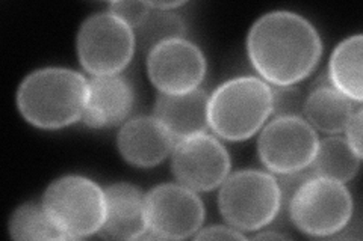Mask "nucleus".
I'll return each mask as SVG.
<instances>
[{
	"mask_svg": "<svg viewBox=\"0 0 363 241\" xmlns=\"http://www.w3.org/2000/svg\"><path fill=\"white\" fill-rule=\"evenodd\" d=\"M250 62L267 83L297 85L311 76L323 54L320 33L291 11H272L255 21L247 37Z\"/></svg>",
	"mask_w": 363,
	"mask_h": 241,
	"instance_id": "f257e3e1",
	"label": "nucleus"
},
{
	"mask_svg": "<svg viewBox=\"0 0 363 241\" xmlns=\"http://www.w3.org/2000/svg\"><path fill=\"white\" fill-rule=\"evenodd\" d=\"M320 137L300 117L272 118L259 136L257 154L272 174H289L312 165Z\"/></svg>",
	"mask_w": 363,
	"mask_h": 241,
	"instance_id": "6e6552de",
	"label": "nucleus"
},
{
	"mask_svg": "<svg viewBox=\"0 0 363 241\" xmlns=\"http://www.w3.org/2000/svg\"><path fill=\"white\" fill-rule=\"evenodd\" d=\"M88 80L68 68H41L17 90V109L26 122L41 130H60L84 117Z\"/></svg>",
	"mask_w": 363,
	"mask_h": 241,
	"instance_id": "f03ea898",
	"label": "nucleus"
},
{
	"mask_svg": "<svg viewBox=\"0 0 363 241\" xmlns=\"http://www.w3.org/2000/svg\"><path fill=\"white\" fill-rule=\"evenodd\" d=\"M255 238H257V240H269V238L279 240V238H291V237H289V235H285V234H280V233H274V229H271V231L256 234Z\"/></svg>",
	"mask_w": 363,
	"mask_h": 241,
	"instance_id": "bb28decb",
	"label": "nucleus"
},
{
	"mask_svg": "<svg viewBox=\"0 0 363 241\" xmlns=\"http://www.w3.org/2000/svg\"><path fill=\"white\" fill-rule=\"evenodd\" d=\"M135 105V90L121 76H99L88 80V97L82 121L89 129L104 130L126 121Z\"/></svg>",
	"mask_w": 363,
	"mask_h": 241,
	"instance_id": "f8f14e48",
	"label": "nucleus"
},
{
	"mask_svg": "<svg viewBox=\"0 0 363 241\" xmlns=\"http://www.w3.org/2000/svg\"><path fill=\"white\" fill-rule=\"evenodd\" d=\"M313 177H316V175H315L312 166H308V167L295 170V172H289V174L276 175L280 194H281V206H280V213L277 217H280L281 214H286V217H288V206H289V202L295 194V192H297L298 187L303 186L306 181L313 178Z\"/></svg>",
	"mask_w": 363,
	"mask_h": 241,
	"instance_id": "4be33fe9",
	"label": "nucleus"
},
{
	"mask_svg": "<svg viewBox=\"0 0 363 241\" xmlns=\"http://www.w3.org/2000/svg\"><path fill=\"white\" fill-rule=\"evenodd\" d=\"M13 240H65L45 213L43 202H25L13 213L8 223Z\"/></svg>",
	"mask_w": 363,
	"mask_h": 241,
	"instance_id": "aec40b11",
	"label": "nucleus"
},
{
	"mask_svg": "<svg viewBox=\"0 0 363 241\" xmlns=\"http://www.w3.org/2000/svg\"><path fill=\"white\" fill-rule=\"evenodd\" d=\"M133 33L140 49L149 53L157 44L164 41L185 38L188 33V25L185 18L174 13V11L152 8L149 16L133 30Z\"/></svg>",
	"mask_w": 363,
	"mask_h": 241,
	"instance_id": "6ab92c4d",
	"label": "nucleus"
},
{
	"mask_svg": "<svg viewBox=\"0 0 363 241\" xmlns=\"http://www.w3.org/2000/svg\"><path fill=\"white\" fill-rule=\"evenodd\" d=\"M145 210L152 238L194 237L204 222V205L199 194L174 182L159 184L147 193Z\"/></svg>",
	"mask_w": 363,
	"mask_h": 241,
	"instance_id": "1a4fd4ad",
	"label": "nucleus"
},
{
	"mask_svg": "<svg viewBox=\"0 0 363 241\" xmlns=\"http://www.w3.org/2000/svg\"><path fill=\"white\" fill-rule=\"evenodd\" d=\"M133 29L108 13L88 17L77 33V57L93 77L116 76L126 68L135 53Z\"/></svg>",
	"mask_w": 363,
	"mask_h": 241,
	"instance_id": "0eeeda50",
	"label": "nucleus"
},
{
	"mask_svg": "<svg viewBox=\"0 0 363 241\" xmlns=\"http://www.w3.org/2000/svg\"><path fill=\"white\" fill-rule=\"evenodd\" d=\"M272 112L271 86L255 76L227 80L209 95V129L221 139L241 142L253 137Z\"/></svg>",
	"mask_w": 363,
	"mask_h": 241,
	"instance_id": "7ed1b4c3",
	"label": "nucleus"
},
{
	"mask_svg": "<svg viewBox=\"0 0 363 241\" xmlns=\"http://www.w3.org/2000/svg\"><path fill=\"white\" fill-rule=\"evenodd\" d=\"M362 102L351 100L332 86L327 73L318 77L311 93L306 95L303 117L318 131L327 134L342 133Z\"/></svg>",
	"mask_w": 363,
	"mask_h": 241,
	"instance_id": "dca6fc26",
	"label": "nucleus"
},
{
	"mask_svg": "<svg viewBox=\"0 0 363 241\" xmlns=\"http://www.w3.org/2000/svg\"><path fill=\"white\" fill-rule=\"evenodd\" d=\"M363 119V109L360 107L351 119L348 121L345 127V139L351 149L362 158V121Z\"/></svg>",
	"mask_w": 363,
	"mask_h": 241,
	"instance_id": "393cba45",
	"label": "nucleus"
},
{
	"mask_svg": "<svg viewBox=\"0 0 363 241\" xmlns=\"http://www.w3.org/2000/svg\"><path fill=\"white\" fill-rule=\"evenodd\" d=\"M176 142L155 117H136L123 124L117 134L121 157L136 167H155L173 153Z\"/></svg>",
	"mask_w": 363,
	"mask_h": 241,
	"instance_id": "ddd939ff",
	"label": "nucleus"
},
{
	"mask_svg": "<svg viewBox=\"0 0 363 241\" xmlns=\"http://www.w3.org/2000/svg\"><path fill=\"white\" fill-rule=\"evenodd\" d=\"M354 204L337 181L313 177L298 187L288 206L291 223L311 237H330L350 223Z\"/></svg>",
	"mask_w": 363,
	"mask_h": 241,
	"instance_id": "423d86ee",
	"label": "nucleus"
},
{
	"mask_svg": "<svg viewBox=\"0 0 363 241\" xmlns=\"http://www.w3.org/2000/svg\"><path fill=\"white\" fill-rule=\"evenodd\" d=\"M218 206L224 221L238 231H259L276 222L280 213L277 180L265 170H238L221 184Z\"/></svg>",
	"mask_w": 363,
	"mask_h": 241,
	"instance_id": "39448f33",
	"label": "nucleus"
},
{
	"mask_svg": "<svg viewBox=\"0 0 363 241\" xmlns=\"http://www.w3.org/2000/svg\"><path fill=\"white\" fill-rule=\"evenodd\" d=\"M41 202L65 240L99 234L105 223V190L86 177L65 175L55 180L45 189Z\"/></svg>",
	"mask_w": 363,
	"mask_h": 241,
	"instance_id": "20e7f679",
	"label": "nucleus"
},
{
	"mask_svg": "<svg viewBox=\"0 0 363 241\" xmlns=\"http://www.w3.org/2000/svg\"><path fill=\"white\" fill-rule=\"evenodd\" d=\"M360 162L362 158L351 149L345 137L333 134L318 143L311 166L316 177L345 184L356 177Z\"/></svg>",
	"mask_w": 363,
	"mask_h": 241,
	"instance_id": "a211bd4d",
	"label": "nucleus"
},
{
	"mask_svg": "<svg viewBox=\"0 0 363 241\" xmlns=\"http://www.w3.org/2000/svg\"><path fill=\"white\" fill-rule=\"evenodd\" d=\"M362 45L360 33L339 42L330 56L327 71L332 86L357 102L363 100Z\"/></svg>",
	"mask_w": 363,
	"mask_h": 241,
	"instance_id": "f3484780",
	"label": "nucleus"
},
{
	"mask_svg": "<svg viewBox=\"0 0 363 241\" xmlns=\"http://www.w3.org/2000/svg\"><path fill=\"white\" fill-rule=\"evenodd\" d=\"M272 118L279 117H303L304 109V100L306 95L303 94L301 88L297 85L291 86H272Z\"/></svg>",
	"mask_w": 363,
	"mask_h": 241,
	"instance_id": "412c9836",
	"label": "nucleus"
},
{
	"mask_svg": "<svg viewBox=\"0 0 363 241\" xmlns=\"http://www.w3.org/2000/svg\"><path fill=\"white\" fill-rule=\"evenodd\" d=\"M192 238H196V240H244L245 235L230 225L229 226L213 225L209 228L199 229V233Z\"/></svg>",
	"mask_w": 363,
	"mask_h": 241,
	"instance_id": "b1692460",
	"label": "nucleus"
},
{
	"mask_svg": "<svg viewBox=\"0 0 363 241\" xmlns=\"http://www.w3.org/2000/svg\"><path fill=\"white\" fill-rule=\"evenodd\" d=\"M208 102L209 95L200 88L180 95L159 93L155 101L153 117L164 125L177 143L188 137L206 133L209 129Z\"/></svg>",
	"mask_w": 363,
	"mask_h": 241,
	"instance_id": "2eb2a0df",
	"label": "nucleus"
},
{
	"mask_svg": "<svg viewBox=\"0 0 363 241\" xmlns=\"http://www.w3.org/2000/svg\"><path fill=\"white\" fill-rule=\"evenodd\" d=\"M106 217L99 235L111 240L143 238L147 226L145 193L129 182H116L105 189Z\"/></svg>",
	"mask_w": 363,
	"mask_h": 241,
	"instance_id": "4468645a",
	"label": "nucleus"
},
{
	"mask_svg": "<svg viewBox=\"0 0 363 241\" xmlns=\"http://www.w3.org/2000/svg\"><path fill=\"white\" fill-rule=\"evenodd\" d=\"M172 169L179 184L194 192H211L229 177L232 160L217 137L203 133L174 145Z\"/></svg>",
	"mask_w": 363,
	"mask_h": 241,
	"instance_id": "9b49d317",
	"label": "nucleus"
},
{
	"mask_svg": "<svg viewBox=\"0 0 363 241\" xmlns=\"http://www.w3.org/2000/svg\"><path fill=\"white\" fill-rule=\"evenodd\" d=\"M185 2H150V6L162 11H174L179 6H184Z\"/></svg>",
	"mask_w": 363,
	"mask_h": 241,
	"instance_id": "a878e982",
	"label": "nucleus"
},
{
	"mask_svg": "<svg viewBox=\"0 0 363 241\" xmlns=\"http://www.w3.org/2000/svg\"><path fill=\"white\" fill-rule=\"evenodd\" d=\"M206 70V57L186 38L164 41L147 53V73L161 94L192 93L201 85Z\"/></svg>",
	"mask_w": 363,
	"mask_h": 241,
	"instance_id": "9d476101",
	"label": "nucleus"
},
{
	"mask_svg": "<svg viewBox=\"0 0 363 241\" xmlns=\"http://www.w3.org/2000/svg\"><path fill=\"white\" fill-rule=\"evenodd\" d=\"M152 11L150 2H112L109 13L123 20L133 30L138 28Z\"/></svg>",
	"mask_w": 363,
	"mask_h": 241,
	"instance_id": "5701e85b",
	"label": "nucleus"
}]
</instances>
